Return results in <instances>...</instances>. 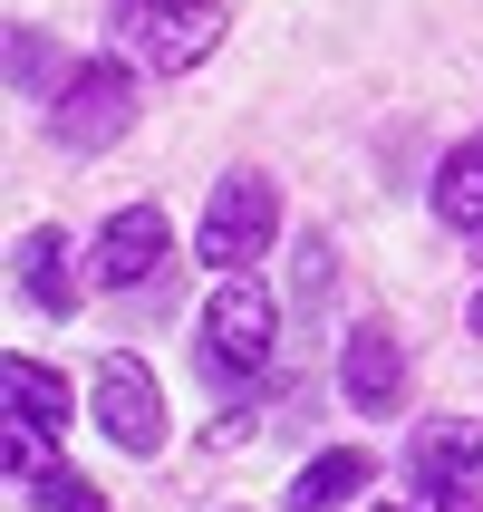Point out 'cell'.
Segmentation results:
<instances>
[{"label":"cell","instance_id":"1","mask_svg":"<svg viewBox=\"0 0 483 512\" xmlns=\"http://www.w3.org/2000/svg\"><path fill=\"white\" fill-rule=\"evenodd\" d=\"M271 329H281L271 290H261L252 271H223L213 300H203V358H213V377H223V387L261 377V368H271Z\"/></svg>","mask_w":483,"mask_h":512},{"label":"cell","instance_id":"2","mask_svg":"<svg viewBox=\"0 0 483 512\" xmlns=\"http://www.w3.org/2000/svg\"><path fill=\"white\" fill-rule=\"evenodd\" d=\"M271 232H281V184H271V174H223L213 203H203L194 252L213 261V271H252V261L271 252Z\"/></svg>","mask_w":483,"mask_h":512},{"label":"cell","instance_id":"3","mask_svg":"<svg viewBox=\"0 0 483 512\" xmlns=\"http://www.w3.org/2000/svg\"><path fill=\"white\" fill-rule=\"evenodd\" d=\"M126 116H136V78H126V58H87V68H68V87H58L49 136L68 145V155H97V145L126 136Z\"/></svg>","mask_w":483,"mask_h":512},{"label":"cell","instance_id":"4","mask_svg":"<svg viewBox=\"0 0 483 512\" xmlns=\"http://www.w3.org/2000/svg\"><path fill=\"white\" fill-rule=\"evenodd\" d=\"M97 426H107L126 455H155V445H165V397H155V368H145L136 348L97 358Z\"/></svg>","mask_w":483,"mask_h":512},{"label":"cell","instance_id":"5","mask_svg":"<svg viewBox=\"0 0 483 512\" xmlns=\"http://www.w3.org/2000/svg\"><path fill=\"white\" fill-rule=\"evenodd\" d=\"M339 397L358 416H406V339L387 319H358L339 348Z\"/></svg>","mask_w":483,"mask_h":512},{"label":"cell","instance_id":"6","mask_svg":"<svg viewBox=\"0 0 483 512\" xmlns=\"http://www.w3.org/2000/svg\"><path fill=\"white\" fill-rule=\"evenodd\" d=\"M416 493L445 512H474L483 493V426H426L416 435Z\"/></svg>","mask_w":483,"mask_h":512},{"label":"cell","instance_id":"7","mask_svg":"<svg viewBox=\"0 0 483 512\" xmlns=\"http://www.w3.org/2000/svg\"><path fill=\"white\" fill-rule=\"evenodd\" d=\"M126 39H136L145 68L184 78V68H203V58L223 49V10H213V0H184V10H155V20H136Z\"/></svg>","mask_w":483,"mask_h":512},{"label":"cell","instance_id":"8","mask_svg":"<svg viewBox=\"0 0 483 512\" xmlns=\"http://www.w3.org/2000/svg\"><path fill=\"white\" fill-rule=\"evenodd\" d=\"M155 261H165V213H155V203H126V213L97 232V281L136 290V281H155Z\"/></svg>","mask_w":483,"mask_h":512},{"label":"cell","instance_id":"9","mask_svg":"<svg viewBox=\"0 0 483 512\" xmlns=\"http://www.w3.org/2000/svg\"><path fill=\"white\" fill-rule=\"evenodd\" d=\"M20 281H29V300H39V310L49 319H68L78 310V281H68V242H58V223H39V232H20Z\"/></svg>","mask_w":483,"mask_h":512},{"label":"cell","instance_id":"10","mask_svg":"<svg viewBox=\"0 0 483 512\" xmlns=\"http://www.w3.org/2000/svg\"><path fill=\"white\" fill-rule=\"evenodd\" d=\"M377 464L358 455V445H339V455H319V464H300V484H290V512H339L348 493L368 484Z\"/></svg>","mask_w":483,"mask_h":512},{"label":"cell","instance_id":"11","mask_svg":"<svg viewBox=\"0 0 483 512\" xmlns=\"http://www.w3.org/2000/svg\"><path fill=\"white\" fill-rule=\"evenodd\" d=\"M435 213H445L455 232H483V136L445 155V174H435Z\"/></svg>","mask_w":483,"mask_h":512},{"label":"cell","instance_id":"12","mask_svg":"<svg viewBox=\"0 0 483 512\" xmlns=\"http://www.w3.org/2000/svg\"><path fill=\"white\" fill-rule=\"evenodd\" d=\"M0 397H10V416H29V426H68V377L39 368V358H10Z\"/></svg>","mask_w":483,"mask_h":512},{"label":"cell","instance_id":"13","mask_svg":"<svg viewBox=\"0 0 483 512\" xmlns=\"http://www.w3.org/2000/svg\"><path fill=\"white\" fill-rule=\"evenodd\" d=\"M49 435H58V426H29V416H10V445H0V464H10V484H39V474H58Z\"/></svg>","mask_w":483,"mask_h":512},{"label":"cell","instance_id":"14","mask_svg":"<svg viewBox=\"0 0 483 512\" xmlns=\"http://www.w3.org/2000/svg\"><path fill=\"white\" fill-rule=\"evenodd\" d=\"M29 503H39V512H107V493L87 484V474H68V464H58V474H39V484H29Z\"/></svg>","mask_w":483,"mask_h":512},{"label":"cell","instance_id":"15","mask_svg":"<svg viewBox=\"0 0 483 512\" xmlns=\"http://www.w3.org/2000/svg\"><path fill=\"white\" fill-rule=\"evenodd\" d=\"M49 78V39L39 29H10V87H39Z\"/></svg>","mask_w":483,"mask_h":512},{"label":"cell","instance_id":"16","mask_svg":"<svg viewBox=\"0 0 483 512\" xmlns=\"http://www.w3.org/2000/svg\"><path fill=\"white\" fill-rule=\"evenodd\" d=\"M300 290H329V232H310V242H300Z\"/></svg>","mask_w":483,"mask_h":512},{"label":"cell","instance_id":"17","mask_svg":"<svg viewBox=\"0 0 483 512\" xmlns=\"http://www.w3.org/2000/svg\"><path fill=\"white\" fill-rule=\"evenodd\" d=\"M155 10H184V0H126V10H116V29H136V20H155Z\"/></svg>","mask_w":483,"mask_h":512},{"label":"cell","instance_id":"18","mask_svg":"<svg viewBox=\"0 0 483 512\" xmlns=\"http://www.w3.org/2000/svg\"><path fill=\"white\" fill-rule=\"evenodd\" d=\"M464 319H474V339H483V290H474V310H464Z\"/></svg>","mask_w":483,"mask_h":512},{"label":"cell","instance_id":"19","mask_svg":"<svg viewBox=\"0 0 483 512\" xmlns=\"http://www.w3.org/2000/svg\"><path fill=\"white\" fill-rule=\"evenodd\" d=\"M387 512H416V503H387Z\"/></svg>","mask_w":483,"mask_h":512}]
</instances>
